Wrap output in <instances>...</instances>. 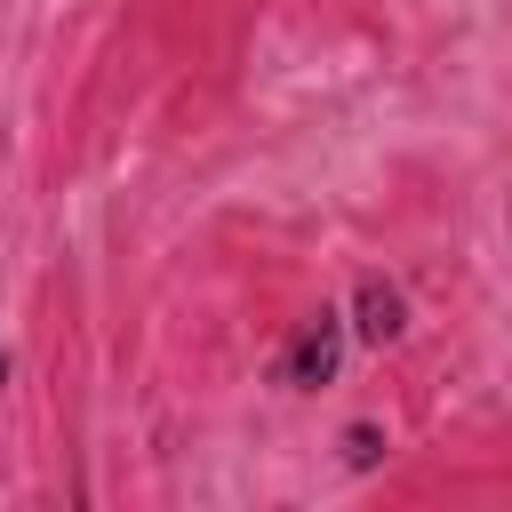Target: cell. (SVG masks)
<instances>
[{
  "label": "cell",
  "mask_w": 512,
  "mask_h": 512,
  "mask_svg": "<svg viewBox=\"0 0 512 512\" xmlns=\"http://www.w3.org/2000/svg\"><path fill=\"white\" fill-rule=\"evenodd\" d=\"M344 344H352L344 312H336V304H312V312L288 328V344L272 352V384H280V392H320V384L344 368Z\"/></svg>",
  "instance_id": "1"
},
{
  "label": "cell",
  "mask_w": 512,
  "mask_h": 512,
  "mask_svg": "<svg viewBox=\"0 0 512 512\" xmlns=\"http://www.w3.org/2000/svg\"><path fill=\"white\" fill-rule=\"evenodd\" d=\"M344 328H352L360 344H376V352H384V344H400V336H408V296H400L384 272H360V280H352V320H344Z\"/></svg>",
  "instance_id": "2"
},
{
  "label": "cell",
  "mask_w": 512,
  "mask_h": 512,
  "mask_svg": "<svg viewBox=\"0 0 512 512\" xmlns=\"http://www.w3.org/2000/svg\"><path fill=\"white\" fill-rule=\"evenodd\" d=\"M384 448H392V440H384V424H344V464H352V472H376V464H384Z\"/></svg>",
  "instance_id": "3"
},
{
  "label": "cell",
  "mask_w": 512,
  "mask_h": 512,
  "mask_svg": "<svg viewBox=\"0 0 512 512\" xmlns=\"http://www.w3.org/2000/svg\"><path fill=\"white\" fill-rule=\"evenodd\" d=\"M0 392H8V344H0Z\"/></svg>",
  "instance_id": "4"
},
{
  "label": "cell",
  "mask_w": 512,
  "mask_h": 512,
  "mask_svg": "<svg viewBox=\"0 0 512 512\" xmlns=\"http://www.w3.org/2000/svg\"><path fill=\"white\" fill-rule=\"evenodd\" d=\"M504 232H512V200H504Z\"/></svg>",
  "instance_id": "5"
}]
</instances>
